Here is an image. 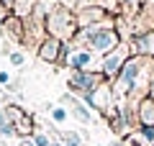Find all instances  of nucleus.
Wrapping results in <instances>:
<instances>
[{"label":"nucleus","mask_w":154,"mask_h":146,"mask_svg":"<svg viewBox=\"0 0 154 146\" xmlns=\"http://www.w3.org/2000/svg\"><path fill=\"white\" fill-rule=\"evenodd\" d=\"M90 44H93L98 51H108L110 46H116V33L113 31H95L93 38H90Z\"/></svg>","instance_id":"f257e3e1"},{"label":"nucleus","mask_w":154,"mask_h":146,"mask_svg":"<svg viewBox=\"0 0 154 146\" xmlns=\"http://www.w3.org/2000/svg\"><path fill=\"white\" fill-rule=\"evenodd\" d=\"M95 80H98L95 75H85V72H80V75L72 77V87H77V90H85V87H90Z\"/></svg>","instance_id":"f03ea898"},{"label":"nucleus","mask_w":154,"mask_h":146,"mask_svg":"<svg viewBox=\"0 0 154 146\" xmlns=\"http://www.w3.org/2000/svg\"><path fill=\"white\" fill-rule=\"evenodd\" d=\"M75 69H85V67L90 64V54L88 51H77V54H72V62H69Z\"/></svg>","instance_id":"7ed1b4c3"},{"label":"nucleus","mask_w":154,"mask_h":146,"mask_svg":"<svg viewBox=\"0 0 154 146\" xmlns=\"http://www.w3.org/2000/svg\"><path fill=\"white\" fill-rule=\"evenodd\" d=\"M57 51H59V41H57V38H51V41L46 44L44 49H41V56H44L46 62H54V56H57Z\"/></svg>","instance_id":"20e7f679"},{"label":"nucleus","mask_w":154,"mask_h":146,"mask_svg":"<svg viewBox=\"0 0 154 146\" xmlns=\"http://www.w3.org/2000/svg\"><path fill=\"white\" fill-rule=\"evenodd\" d=\"M121 62H123V49H121V51H116L113 56H108V62H105V72H113Z\"/></svg>","instance_id":"39448f33"},{"label":"nucleus","mask_w":154,"mask_h":146,"mask_svg":"<svg viewBox=\"0 0 154 146\" xmlns=\"http://www.w3.org/2000/svg\"><path fill=\"white\" fill-rule=\"evenodd\" d=\"M134 77H136V64H128L126 69H123V75H121V80H123V85H126V87H131V82H134Z\"/></svg>","instance_id":"423d86ee"},{"label":"nucleus","mask_w":154,"mask_h":146,"mask_svg":"<svg viewBox=\"0 0 154 146\" xmlns=\"http://www.w3.org/2000/svg\"><path fill=\"white\" fill-rule=\"evenodd\" d=\"M141 120L146 126H152L154 123V108H149V105H141Z\"/></svg>","instance_id":"0eeeda50"},{"label":"nucleus","mask_w":154,"mask_h":146,"mask_svg":"<svg viewBox=\"0 0 154 146\" xmlns=\"http://www.w3.org/2000/svg\"><path fill=\"white\" fill-rule=\"evenodd\" d=\"M152 49H154V33L139 41V51H152Z\"/></svg>","instance_id":"6e6552de"},{"label":"nucleus","mask_w":154,"mask_h":146,"mask_svg":"<svg viewBox=\"0 0 154 146\" xmlns=\"http://www.w3.org/2000/svg\"><path fill=\"white\" fill-rule=\"evenodd\" d=\"M75 113H77V118L82 120V123H90V115H88V110H85V108H80V105H77Z\"/></svg>","instance_id":"1a4fd4ad"},{"label":"nucleus","mask_w":154,"mask_h":146,"mask_svg":"<svg viewBox=\"0 0 154 146\" xmlns=\"http://www.w3.org/2000/svg\"><path fill=\"white\" fill-rule=\"evenodd\" d=\"M11 62H13V64H16V67H21L23 62H26V56H23L21 51H16V54H11Z\"/></svg>","instance_id":"9d476101"},{"label":"nucleus","mask_w":154,"mask_h":146,"mask_svg":"<svg viewBox=\"0 0 154 146\" xmlns=\"http://www.w3.org/2000/svg\"><path fill=\"white\" fill-rule=\"evenodd\" d=\"M51 118H54V120H64V118H67V113H64L62 108H57V110H51Z\"/></svg>","instance_id":"9b49d317"},{"label":"nucleus","mask_w":154,"mask_h":146,"mask_svg":"<svg viewBox=\"0 0 154 146\" xmlns=\"http://www.w3.org/2000/svg\"><path fill=\"white\" fill-rule=\"evenodd\" d=\"M33 144H36V146H49V138H46V136H36Z\"/></svg>","instance_id":"f8f14e48"},{"label":"nucleus","mask_w":154,"mask_h":146,"mask_svg":"<svg viewBox=\"0 0 154 146\" xmlns=\"http://www.w3.org/2000/svg\"><path fill=\"white\" fill-rule=\"evenodd\" d=\"M8 80H11V77H8V72H0V85H5Z\"/></svg>","instance_id":"ddd939ff"},{"label":"nucleus","mask_w":154,"mask_h":146,"mask_svg":"<svg viewBox=\"0 0 154 146\" xmlns=\"http://www.w3.org/2000/svg\"><path fill=\"white\" fill-rule=\"evenodd\" d=\"M67 146H77V138H69V141H67Z\"/></svg>","instance_id":"4468645a"},{"label":"nucleus","mask_w":154,"mask_h":146,"mask_svg":"<svg viewBox=\"0 0 154 146\" xmlns=\"http://www.w3.org/2000/svg\"><path fill=\"white\" fill-rule=\"evenodd\" d=\"M0 3H3V5H11V3H13V0H0Z\"/></svg>","instance_id":"2eb2a0df"},{"label":"nucleus","mask_w":154,"mask_h":146,"mask_svg":"<svg viewBox=\"0 0 154 146\" xmlns=\"http://www.w3.org/2000/svg\"><path fill=\"white\" fill-rule=\"evenodd\" d=\"M64 3H67V5H72V3H75V0H64Z\"/></svg>","instance_id":"dca6fc26"},{"label":"nucleus","mask_w":154,"mask_h":146,"mask_svg":"<svg viewBox=\"0 0 154 146\" xmlns=\"http://www.w3.org/2000/svg\"><path fill=\"white\" fill-rule=\"evenodd\" d=\"M152 97H154V82H152Z\"/></svg>","instance_id":"f3484780"}]
</instances>
